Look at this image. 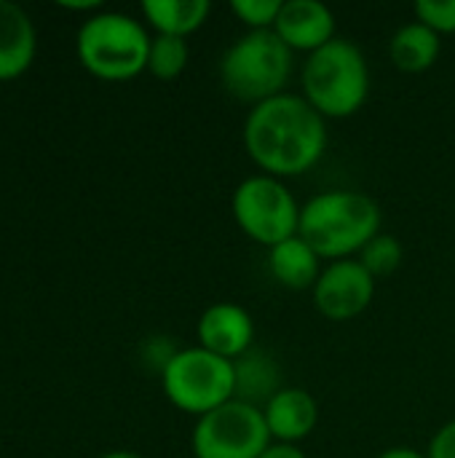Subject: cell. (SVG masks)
<instances>
[{
  "label": "cell",
  "instance_id": "1",
  "mask_svg": "<svg viewBox=\"0 0 455 458\" xmlns=\"http://www.w3.org/2000/svg\"><path fill=\"white\" fill-rule=\"evenodd\" d=\"M327 118L303 94H279L255 105L244 121V148L271 177H298L319 164L327 150Z\"/></svg>",
  "mask_w": 455,
  "mask_h": 458
},
{
  "label": "cell",
  "instance_id": "2",
  "mask_svg": "<svg viewBox=\"0 0 455 458\" xmlns=\"http://www.w3.org/2000/svg\"><path fill=\"white\" fill-rule=\"evenodd\" d=\"M381 233V207L359 191H322L300 209L298 236L322 260L359 255Z\"/></svg>",
  "mask_w": 455,
  "mask_h": 458
},
{
  "label": "cell",
  "instance_id": "3",
  "mask_svg": "<svg viewBox=\"0 0 455 458\" xmlns=\"http://www.w3.org/2000/svg\"><path fill=\"white\" fill-rule=\"evenodd\" d=\"M303 97L322 118H349L362 110L370 94V70L354 40L335 38L306 56Z\"/></svg>",
  "mask_w": 455,
  "mask_h": 458
},
{
  "label": "cell",
  "instance_id": "4",
  "mask_svg": "<svg viewBox=\"0 0 455 458\" xmlns=\"http://www.w3.org/2000/svg\"><path fill=\"white\" fill-rule=\"evenodd\" d=\"M292 54L274 30H249L223 54L220 81L231 97L255 107L284 94L295 64Z\"/></svg>",
  "mask_w": 455,
  "mask_h": 458
},
{
  "label": "cell",
  "instance_id": "5",
  "mask_svg": "<svg viewBox=\"0 0 455 458\" xmlns=\"http://www.w3.org/2000/svg\"><path fill=\"white\" fill-rule=\"evenodd\" d=\"M150 35L129 13L99 11L88 16L75 38L83 67L105 81H126L147 70Z\"/></svg>",
  "mask_w": 455,
  "mask_h": 458
},
{
  "label": "cell",
  "instance_id": "6",
  "mask_svg": "<svg viewBox=\"0 0 455 458\" xmlns=\"http://www.w3.org/2000/svg\"><path fill=\"white\" fill-rule=\"evenodd\" d=\"M166 400L190 416H206L236 397V370L231 360H223L201 346L177 349L161 370Z\"/></svg>",
  "mask_w": 455,
  "mask_h": 458
},
{
  "label": "cell",
  "instance_id": "7",
  "mask_svg": "<svg viewBox=\"0 0 455 458\" xmlns=\"http://www.w3.org/2000/svg\"><path fill=\"white\" fill-rule=\"evenodd\" d=\"M300 204L292 191L271 174H255L236 185L231 212L236 225L257 244L276 247L300 228Z\"/></svg>",
  "mask_w": 455,
  "mask_h": 458
},
{
  "label": "cell",
  "instance_id": "8",
  "mask_svg": "<svg viewBox=\"0 0 455 458\" xmlns=\"http://www.w3.org/2000/svg\"><path fill=\"white\" fill-rule=\"evenodd\" d=\"M190 443L196 458H260L274 440L260 408L231 400L198 419Z\"/></svg>",
  "mask_w": 455,
  "mask_h": 458
},
{
  "label": "cell",
  "instance_id": "9",
  "mask_svg": "<svg viewBox=\"0 0 455 458\" xmlns=\"http://www.w3.org/2000/svg\"><path fill=\"white\" fill-rule=\"evenodd\" d=\"M314 306L330 322H349L359 317L375 295L373 274L354 258L333 260L322 268V276L314 284Z\"/></svg>",
  "mask_w": 455,
  "mask_h": 458
},
{
  "label": "cell",
  "instance_id": "10",
  "mask_svg": "<svg viewBox=\"0 0 455 458\" xmlns=\"http://www.w3.org/2000/svg\"><path fill=\"white\" fill-rule=\"evenodd\" d=\"M198 346L236 362L239 357H244L252 344H255V322L249 317L247 309H241L239 303H215L209 306L201 319H198Z\"/></svg>",
  "mask_w": 455,
  "mask_h": 458
},
{
  "label": "cell",
  "instance_id": "11",
  "mask_svg": "<svg viewBox=\"0 0 455 458\" xmlns=\"http://www.w3.org/2000/svg\"><path fill=\"white\" fill-rule=\"evenodd\" d=\"M274 32L292 51L314 54L335 40V13L319 0H284Z\"/></svg>",
  "mask_w": 455,
  "mask_h": 458
},
{
  "label": "cell",
  "instance_id": "12",
  "mask_svg": "<svg viewBox=\"0 0 455 458\" xmlns=\"http://www.w3.org/2000/svg\"><path fill=\"white\" fill-rule=\"evenodd\" d=\"M268 432L274 443H287V445H298L300 440H306L316 424H319V405L316 400L298 386H284L279 394H274L268 400V405L263 408Z\"/></svg>",
  "mask_w": 455,
  "mask_h": 458
},
{
  "label": "cell",
  "instance_id": "13",
  "mask_svg": "<svg viewBox=\"0 0 455 458\" xmlns=\"http://www.w3.org/2000/svg\"><path fill=\"white\" fill-rule=\"evenodd\" d=\"M35 56V27L13 0H0V81L21 75Z\"/></svg>",
  "mask_w": 455,
  "mask_h": 458
},
{
  "label": "cell",
  "instance_id": "14",
  "mask_svg": "<svg viewBox=\"0 0 455 458\" xmlns=\"http://www.w3.org/2000/svg\"><path fill=\"white\" fill-rule=\"evenodd\" d=\"M268 268L271 276L290 290H314L316 279L322 276V258L308 242L292 236L268 250Z\"/></svg>",
  "mask_w": 455,
  "mask_h": 458
},
{
  "label": "cell",
  "instance_id": "15",
  "mask_svg": "<svg viewBox=\"0 0 455 458\" xmlns=\"http://www.w3.org/2000/svg\"><path fill=\"white\" fill-rule=\"evenodd\" d=\"M233 370H236V397L233 400L255 405L260 411L268 405V400L274 394H279L284 389L279 362L268 352L249 349L244 357H239L233 362Z\"/></svg>",
  "mask_w": 455,
  "mask_h": 458
},
{
  "label": "cell",
  "instance_id": "16",
  "mask_svg": "<svg viewBox=\"0 0 455 458\" xmlns=\"http://www.w3.org/2000/svg\"><path fill=\"white\" fill-rule=\"evenodd\" d=\"M389 56L402 72H426L440 56V35L421 21L400 27L389 43Z\"/></svg>",
  "mask_w": 455,
  "mask_h": 458
},
{
  "label": "cell",
  "instance_id": "17",
  "mask_svg": "<svg viewBox=\"0 0 455 458\" xmlns=\"http://www.w3.org/2000/svg\"><path fill=\"white\" fill-rule=\"evenodd\" d=\"M209 11L212 5L206 0H145L142 3V13L147 24H153L158 35H177V38H188L190 32H196L206 21Z\"/></svg>",
  "mask_w": 455,
  "mask_h": 458
},
{
  "label": "cell",
  "instance_id": "18",
  "mask_svg": "<svg viewBox=\"0 0 455 458\" xmlns=\"http://www.w3.org/2000/svg\"><path fill=\"white\" fill-rule=\"evenodd\" d=\"M190 48L185 38L177 35H156L150 40V54H147V70L161 78V81H172L177 78L185 64H188Z\"/></svg>",
  "mask_w": 455,
  "mask_h": 458
},
{
  "label": "cell",
  "instance_id": "19",
  "mask_svg": "<svg viewBox=\"0 0 455 458\" xmlns=\"http://www.w3.org/2000/svg\"><path fill=\"white\" fill-rule=\"evenodd\" d=\"M405 250L402 242L392 233H378L362 252H359V263L373 274V279H386L392 276L400 266H402Z\"/></svg>",
  "mask_w": 455,
  "mask_h": 458
},
{
  "label": "cell",
  "instance_id": "20",
  "mask_svg": "<svg viewBox=\"0 0 455 458\" xmlns=\"http://www.w3.org/2000/svg\"><path fill=\"white\" fill-rule=\"evenodd\" d=\"M282 5V0H231V11L249 30H274Z\"/></svg>",
  "mask_w": 455,
  "mask_h": 458
},
{
  "label": "cell",
  "instance_id": "21",
  "mask_svg": "<svg viewBox=\"0 0 455 458\" xmlns=\"http://www.w3.org/2000/svg\"><path fill=\"white\" fill-rule=\"evenodd\" d=\"M416 19L437 35L455 32V0H421L416 3Z\"/></svg>",
  "mask_w": 455,
  "mask_h": 458
},
{
  "label": "cell",
  "instance_id": "22",
  "mask_svg": "<svg viewBox=\"0 0 455 458\" xmlns=\"http://www.w3.org/2000/svg\"><path fill=\"white\" fill-rule=\"evenodd\" d=\"M429 458H455V419L448 421L445 427L437 429V435L429 443Z\"/></svg>",
  "mask_w": 455,
  "mask_h": 458
},
{
  "label": "cell",
  "instance_id": "23",
  "mask_svg": "<svg viewBox=\"0 0 455 458\" xmlns=\"http://www.w3.org/2000/svg\"><path fill=\"white\" fill-rule=\"evenodd\" d=\"M260 458H306V454L298 445H287V443H271L268 451Z\"/></svg>",
  "mask_w": 455,
  "mask_h": 458
},
{
  "label": "cell",
  "instance_id": "24",
  "mask_svg": "<svg viewBox=\"0 0 455 458\" xmlns=\"http://www.w3.org/2000/svg\"><path fill=\"white\" fill-rule=\"evenodd\" d=\"M378 458H429L426 454L416 451V448H408V445H397V448H389L383 451Z\"/></svg>",
  "mask_w": 455,
  "mask_h": 458
},
{
  "label": "cell",
  "instance_id": "25",
  "mask_svg": "<svg viewBox=\"0 0 455 458\" xmlns=\"http://www.w3.org/2000/svg\"><path fill=\"white\" fill-rule=\"evenodd\" d=\"M59 3L67 8H97L99 5L97 0H59Z\"/></svg>",
  "mask_w": 455,
  "mask_h": 458
},
{
  "label": "cell",
  "instance_id": "26",
  "mask_svg": "<svg viewBox=\"0 0 455 458\" xmlns=\"http://www.w3.org/2000/svg\"><path fill=\"white\" fill-rule=\"evenodd\" d=\"M99 458H142L139 454H134V451H107V454H102Z\"/></svg>",
  "mask_w": 455,
  "mask_h": 458
}]
</instances>
